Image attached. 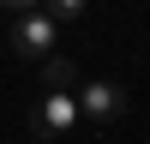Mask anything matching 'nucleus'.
I'll return each instance as SVG.
<instances>
[{
	"label": "nucleus",
	"mask_w": 150,
	"mask_h": 144,
	"mask_svg": "<svg viewBox=\"0 0 150 144\" xmlns=\"http://www.w3.org/2000/svg\"><path fill=\"white\" fill-rule=\"evenodd\" d=\"M54 42H60V18H54V12H42V6L12 12V54L48 60V54H54Z\"/></svg>",
	"instance_id": "f257e3e1"
},
{
	"label": "nucleus",
	"mask_w": 150,
	"mask_h": 144,
	"mask_svg": "<svg viewBox=\"0 0 150 144\" xmlns=\"http://www.w3.org/2000/svg\"><path fill=\"white\" fill-rule=\"evenodd\" d=\"M72 96H78V114L96 120V126H114V120L126 114V90H120L114 78H84Z\"/></svg>",
	"instance_id": "f03ea898"
},
{
	"label": "nucleus",
	"mask_w": 150,
	"mask_h": 144,
	"mask_svg": "<svg viewBox=\"0 0 150 144\" xmlns=\"http://www.w3.org/2000/svg\"><path fill=\"white\" fill-rule=\"evenodd\" d=\"M72 126H78V96L72 90H48L42 102H36V114H30L36 138H60V132H72Z\"/></svg>",
	"instance_id": "7ed1b4c3"
},
{
	"label": "nucleus",
	"mask_w": 150,
	"mask_h": 144,
	"mask_svg": "<svg viewBox=\"0 0 150 144\" xmlns=\"http://www.w3.org/2000/svg\"><path fill=\"white\" fill-rule=\"evenodd\" d=\"M42 72H48V90H78V66H72L66 54H48Z\"/></svg>",
	"instance_id": "20e7f679"
},
{
	"label": "nucleus",
	"mask_w": 150,
	"mask_h": 144,
	"mask_svg": "<svg viewBox=\"0 0 150 144\" xmlns=\"http://www.w3.org/2000/svg\"><path fill=\"white\" fill-rule=\"evenodd\" d=\"M48 12H54V18H78L84 0H48Z\"/></svg>",
	"instance_id": "39448f33"
},
{
	"label": "nucleus",
	"mask_w": 150,
	"mask_h": 144,
	"mask_svg": "<svg viewBox=\"0 0 150 144\" xmlns=\"http://www.w3.org/2000/svg\"><path fill=\"white\" fill-rule=\"evenodd\" d=\"M0 6H6V12H30L36 0H0Z\"/></svg>",
	"instance_id": "423d86ee"
}]
</instances>
